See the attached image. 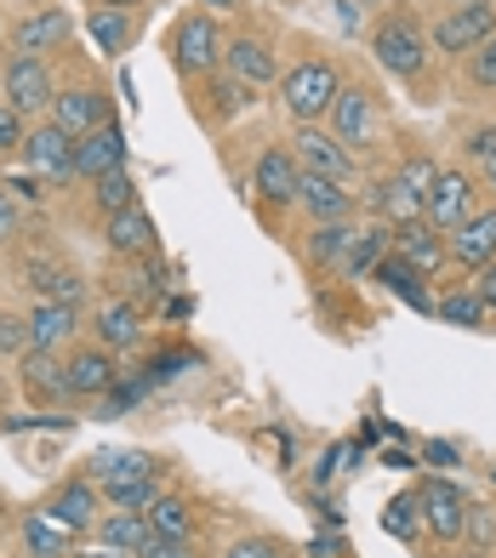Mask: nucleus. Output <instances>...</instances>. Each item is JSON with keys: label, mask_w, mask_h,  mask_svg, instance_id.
I'll list each match as a JSON object with an SVG mask.
<instances>
[{"label": "nucleus", "mask_w": 496, "mask_h": 558, "mask_svg": "<svg viewBox=\"0 0 496 558\" xmlns=\"http://www.w3.org/2000/svg\"><path fill=\"white\" fill-rule=\"evenodd\" d=\"M371 58H377L394 81H416L428 69V35L411 12H388L377 29H371Z\"/></svg>", "instance_id": "obj_1"}, {"label": "nucleus", "mask_w": 496, "mask_h": 558, "mask_svg": "<svg viewBox=\"0 0 496 558\" xmlns=\"http://www.w3.org/2000/svg\"><path fill=\"white\" fill-rule=\"evenodd\" d=\"M337 92H342V81H337V69L326 58H309V63L280 74V104L297 114V125H314L319 114H331Z\"/></svg>", "instance_id": "obj_2"}, {"label": "nucleus", "mask_w": 496, "mask_h": 558, "mask_svg": "<svg viewBox=\"0 0 496 558\" xmlns=\"http://www.w3.org/2000/svg\"><path fill=\"white\" fill-rule=\"evenodd\" d=\"M491 35H496V0H451V7L434 17L428 46L434 52H451V58H468Z\"/></svg>", "instance_id": "obj_3"}, {"label": "nucleus", "mask_w": 496, "mask_h": 558, "mask_svg": "<svg viewBox=\"0 0 496 558\" xmlns=\"http://www.w3.org/2000/svg\"><path fill=\"white\" fill-rule=\"evenodd\" d=\"M434 160H406L394 177H383L377 189H371V199H377V211L394 222V228H406V222H416L423 217V199H428V189H434Z\"/></svg>", "instance_id": "obj_4"}, {"label": "nucleus", "mask_w": 496, "mask_h": 558, "mask_svg": "<svg viewBox=\"0 0 496 558\" xmlns=\"http://www.w3.org/2000/svg\"><path fill=\"white\" fill-rule=\"evenodd\" d=\"M222 58V29L206 17V12H189L178 17V29H171V63L178 74H211Z\"/></svg>", "instance_id": "obj_5"}, {"label": "nucleus", "mask_w": 496, "mask_h": 558, "mask_svg": "<svg viewBox=\"0 0 496 558\" xmlns=\"http://www.w3.org/2000/svg\"><path fill=\"white\" fill-rule=\"evenodd\" d=\"M468 217H474V183H468L462 171H439L434 189H428V199H423V222L434 228V234L451 240Z\"/></svg>", "instance_id": "obj_6"}, {"label": "nucleus", "mask_w": 496, "mask_h": 558, "mask_svg": "<svg viewBox=\"0 0 496 558\" xmlns=\"http://www.w3.org/2000/svg\"><path fill=\"white\" fill-rule=\"evenodd\" d=\"M291 155L309 177H331V183H349L354 177V155L337 143V132H319V125H297L291 137Z\"/></svg>", "instance_id": "obj_7"}, {"label": "nucleus", "mask_w": 496, "mask_h": 558, "mask_svg": "<svg viewBox=\"0 0 496 558\" xmlns=\"http://www.w3.org/2000/svg\"><path fill=\"white\" fill-rule=\"evenodd\" d=\"M23 160H29V171L40 177V183H69V177H81L74 171V137L63 132V125H40L35 137H23Z\"/></svg>", "instance_id": "obj_8"}, {"label": "nucleus", "mask_w": 496, "mask_h": 558, "mask_svg": "<svg viewBox=\"0 0 496 558\" xmlns=\"http://www.w3.org/2000/svg\"><path fill=\"white\" fill-rule=\"evenodd\" d=\"M52 69H46L40 58H12L7 63V104L17 114H40V109H52Z\"/></svg>", "instance_id": "obj_9"}, {"label": "nucleus", "mask_w": 496, "mask_h": 558, "mask_svg": "<svg viewBox=\"0 0 496 558\" xmlns=\"http://www.w3.org/2000/svg\"><path fill=\"white\" fill-rule=\"evenodd\" d=\"M52 125H63L69 137H86L97 125H109V97L92 86H69L52 97Z\"/></svg>", "instance_id": "obj_10"}, {"label": "nucleus", "mask_w": 496, "mask_h": 558, "mask_svg": "<svg viewBox=\"0 0 496 558\" xmlns=\"http://www.w3.org/2000/svg\"><path fill=\"white\" fill-rule=\"evenodd\" d=\"M114 166H126V132L109 120V125H97V132H86V137H74V171L81 177H109Z\"/></svg>", "instance_id": "obj_11"}, {"label": "nucleus", "mask_w": 496, "mask_h": 558, "mask_svg": "<svg viewBox=\"0 0 496 558\" xmlns=\"http://www.w3.org/2000/svg\"><path fill=\"white\" fill-rule=\"evenodd\" d=\"M394 257H406L416 274H439L445 268V257H451V245H445V234H434V228L416 217V222H406V228H394Z\"/></svg>", "instance_id": "obj_12"}, {"label": "nucleus", "mask_w": 496, "mask_h": 558, "mask_svg": "<svg viewBox=\"0 0 496 558\" xmlns=\"http://www.w3.org/2000/svg\"><path fill=\"white\" fill-rule=\"evenodd\" d=\"M423 513H428V530L439 542H457L462 524H468V496L451 485V478H428L423 485Z\"/></svg>", "instance_id": "obj_13"}, {"label": "nucleus", "mask_w": 496, "mask_h": 558, "mask_svg": "<svg viewBox=\"0 0 496 558\" xmlns=\"http://www.w3.org/2000/svg\"><path fill=\"white\" fill-rule=\"evenodd\" d=\"M222 63H229V74L245 81V86H275L280 81V63H275V52H268V40H257V35L229 40L222 46Z\"/></svg>", "instance_id": "obj_14"}, {"label": "nucleus", "mask_w": 496, "mask_h": 558, "mask_svg": "<svg viewBox=\"0 0 496 558\" xmlns=\"http://www.w3.org/2000/svg\"><path fill=\"white\" fill-rule=\"evenodd\" d=\"M252 183H257V194L268 199V206H286V199H297V189H303V166H297L291 148H268V155L257 160V171H252Z\"/></svg>", "instance_id": "obj_15"}, {"label": "nucleus", "mask_w": 496, "mask_h": 558, "mask_svg": "<svg viewBox=\"0 0 496 558\" xmlns=\"http://www.w3.org/2000/svg\"><path fill=\"white\" fill-rule=\"evenodd\" d=\"M63 383H69L74 399H104L120 383V371L109 365L104 348H86V353H74V360H63Z\"/></svg>", "instance_id": "obj_16"}, {"label": "nucleus", "mask_w": 496, "mask_h": 558, "mask_svg": "<svg viewBox=\"0 0 496 558\" xmlns=\"http://www.w3.org/2000/svg\"><path fill=\"white\" fill-rule=\"evenodd\" d=\"M371 125H377V104H371V92H365V86H342L337 104H331V132H337V143H342V148L365 143Z\"/></svg>", "instance_id": "obj_17"}, {"label": "nucleus", "mask_w": 496, "mask_h": 558, "mask_svg": "<svg viewBox=\"0 0 496 558\" xmlns=\"http://www.w3.org/2000/svg\"><path fill=\"white\" fill-rule=\"evenodd\" d=\"M69 12H35V17H23L17 29H12V46H17V58H40V52H58V46L69 40Z\"/></svg>", "instance_id": "obj_18"}, {"label": "nucleus", "mask_w": 496, "mask_h": 558, "mask_svg": "<svg viewBox=\"0 0 496 558\" xmlns=\"http://www.w3.org/2000/svg\"><path fill=\"white\" fill-rule=\"evenodd\" d=\"M451 257L462 263V268H485V263H496V206L491 211H474L457 234H451Z\"/></svg>", "instance_id": "obj_19"}, {"label": "nucleus", "mask_w": 496, "mask_h": 558, "mask_svg": "<svg viewBox=\"0 0 496 558\" xmlns=\"http://www.w3.org/2000/svg\"><path fill=\"white\" fill-rule=\"evenodd\" d=\"M297 199H303V211H309L314 222H349V217H354V194L342 189V183H331V177H309V171H303V189H297Z\"/></svg>", "instance_id": "obj_20"}, {"label": "nucleus", "mask_w": 496, "mask_h": 558, "mask_svg": "<svg viewBox=\"0 0 496 558\" xmlns=\"http://www.w3.org/2000/svg\"><path fill=\"white\" fill-rule=\"evenodd\" d=\"M377 279H383V286H388L394 296L406 302V308H416V314H434V308H439V302L428 296V279L416 274L406 257H394V251H388V257L377 263Z\"/></svg>", "instance_id": "obj_21"}, {"label": "nucleus", "mask_w": 496, "mask_h": 558, "mask_svg": "<svg viewBox=\"0 0 496 558\" xmlns=\"http://www.w3.org/2000/svg\"><path fill=\"white\" fill-rule=\"evenodd\" d=\"M17 371H23V388H29L35 399H63V393H69L63 365H58V353H52V348H29V353H17Z\"/></svg>", "instance_id": "obj_22"}, {"label": "nucleus", "mask_w": 496, "mask_h": 558, "mask_svg": "<svg viewBox=\"0 0 496 558\" xmlns=\"http://www.w3.org/2000/svg\"><path fill=\"white\" fill-rule=\"evenodd\" d=\"M394 251V228H383V222H371V228H360L354 234V245H349V257H342V274L349 279H365V274H377V263Z\"/></svg>", "instance_id": "obj_23"}, {"label": "nucleus", "mask_w": 496, "mask_h": 558, "mask_svg": "<svg viewBox=\"0 0 496 558\" xmlns=\"http://www.w3.org/2000/svg\"><path fill=\"white\" fill-rule=\"evenodd\" d=\"M74 302H35V314H29V348H58L74 337Z\"/></svg>", "instance_id": "obj_24"}, {"label": "nucleus", "mask_w": 496, "mask_h": 558, "mask_svg": "<svg viewBox=\"0 0 496 558\" xmlns=\"http://www.w3.org/2000/svg\"><path fill=\"white\" fill-rule=\"evenodd\" d=\"M97 536H104L114 553H148V542H155V524H148V513H120V507H114V513L104 519V524H97Z\"/></svg>", "instance_id": "obj_25"}, {"label": "nucleus", "mask_w": 496, "mask_h": 558, "mask_svg": "<svg viewBox=\"0 0 496 558\" xmlns=\"http://www.w3.org/2000/svg\"><path fill=\"white\" fill-rule=\"evenodd\" d=\"M58 524H69V530H92L97 524V490L86 485V478H69V485L52 496V507H46Z\"/></svg>", "instance_id": "obj_26"}, {"label": "nucleus", "mask_w": 496, "mask_h": 558, "mask_svg": "<svg viewBox=\"0 0 496 558\" xmlns=\"http://www.w3.org/2000/svg\"><path fill=\"white\" fill-rule=\"evenodd\" d=\"M109 251H120V257H148V251H155V222H148L137 206L114 211L109 217Z\"/></svg>", "instance_id": "obj_27"}, {"label": "nucleus", "mask_w": 496, "mask_h": 558, "mask_svg": "<svg viewBox=\"0 0 496 558\" xmlns=\"http://www.w3.org/2000/svg\"><path fill=\"white\" fill-rule=\"evenodd\" d=\"M97 337H104V348H132L143 337V314L137 302H104V314H97Z\"/></svg>", "instance_id": "obj_28"}, {"label": "nucleus", "mask_w": 496, "mask_h": 558, "mask_svg": "<svg viewBox=\"0 0 496 558\" xmlns=\"http://www.w3.org/2000/svg\"><path fill=\"white\" fill-rule=\"evenodd\" d=\"M92 473L104 478V485H126V478H148L155 462H148L143 450H97L92 456Z\"/></svg>", "instance_id": "obj_29"}, {"label": "nucleus", "mask_w": 496, "mask_h": 558, "mask_svg": "<svg viewBox=\"0 0 496 558\" xmlns=\"http://www.w3.org/2000/svg\"><path fill=\"white\" fill-rule=\"evenodd\" d=\"M148 513V524H155V536H166V542H189V530H194V513H189V501L183 496H155L143 507Z\"/></svg>", "instance_id": "obj_30"}, {"label": "nucleus", "mask_w": 496, "mask_h": 558, "mask_svg": "<svg viewBox=\"0 0 496 558\" xmlns=\"http://www.w3.org/2000/svg\"><path fill=\"white\" fill-rule=\"evenodd\" d=\"M354 234H360L354 222H314L309 257H314L319 268H331V263H342V257H349V245H354Z\"/></svg>", "instance_id": "obj_31"}, {"label": "nucleus", "mask_w": 496, "mask_h": 558, "mask_svg": "<svg viewBox=\"0 0 496 558\" xmlns=\"http://www.w3.org/2000/svg\"><path fill=\"white\" fill-rule=\"evenodd\" d=\"M423 524H428V513H423V490H406V496H394L388 507H383V530H388V536H423Z\"/></svg>", "instance_id": "obj_32"}, {"label": "nucleus", "mask_w": 496, "mask_h": 558, "mask_svg": "<svg viewBox=\"0 0 496 558\" xmlns=\"http://www.w3.org/2000/svg\"><path fill=\"white\" fill-rule=\"evenodd\" d=\"M86 29L97 35V46H104V52H126V40H132V12L97 7V12L86 17Z\"/></svg>", "instance_id": "obj_33"}, {"label": "nucleus", "mask_w": 496, "mask_h": 558, "mask_svg": "<svg viewBox=\"0 0 496 558\" xmlns=\"http://www.w3.org/2000/svg\"><path fill=\"white\" fill-rule=\"evenodd\" d=\"M97 206H104V217H114V211H132L137 206V183H132V171L126 166H114L109 177H97Z\"/></svg>", "instance_id": "obj_34"}, {"label": "nucleus", "mask_w": 496, "mask_h": 558, "mask_svg": "<svg viewBox=\"0 0 496 558\" xmlns=\"http://www.w3.org/2000/svg\"><path fill=\"white\" fill-rule=\"evenodd\" d=\"M23 542H29L35 558H63V542H69V524H58L52 513H35L23 524Z\"/></svg>", "instance_id": "obj_35"}, {"label": "nucleus", "mask_w": 496, "mask_h": 558, "mask_svg": "<svg viewBox=\"0 0 496 558\" xmlns=\"http://www.w3.org/2000/svg\"><path fill=\"white\" fill-rule=\"evenodd\" d=\"M35 291H40V302H81V291H86V279L81 274H69V268H35Z\"/></svg>", "instance_id": "obj_36"}, {"label": "nucleus", "mask_w": 496, "mask_h": 558, "mask_svg": "<svg viewBox=\"0 0 496 558\" xmlns=\"http://www.w3.org/2000/svg\"><path fill=\"white\" fill-rule=\"evenodd\" d=\"M445 325H480L491 308H485V302H480V291H445L439 296V308H434Z\"/></svg>", "instance_id": "obj_37"}, {"label": "nucleus", "mask_w": 496, "mask_h": 558, "mask_svg": "<svg viewBox=\"0 0 496 558\" xmlns=\"http://www.w3.org/2000/svg\"><path fill=\"white\" fill-rule=\"evenodd\" d=\"M104 496L120 507V513H143L160 490H155V473H148V478H126V485H104Z\"/></svg>", "instance_id": "obj_38"}, {"label": "nucleus", "mask_w": 496, "mask_h": 558, "mask_svg": "<svg viewBox=\"0 0 496 558\" xmlns=\"http://www.w3.org/2000/svg\"><path fill=\"white\" fill-rule=\"evenodd\" d=\"M468 81H474L480 92H496V35L468 52Z\"/></svg>", "instance_id": "obj_39"}, {"label": "nucleus", "mask_w": 496, "mask_h": 558, "mask_svg": "<svg viewBox=\"0 0 496 558\" xmlns=\"http://www.w3.org/2000/svg\"><path fill=\"white\" fill-rule=\"evenodd\" d=\"M240 92H245V81H234V74H229V81H222V74H211V86H206V97H211V104H217L222 114H234V109L245 104Z\"/></svg>", "instance_id": "obj_40"}, {"label": "nucleus", "mask_w": 496, "mask_h": 558, "mask_svg": "<svg viewBox=\"0 0 496 558\" xmlns=\"http://www.w3.org/2000/svg\"><path fill=\"white\" fill-rule=\"evenodd\" d=\"M0 353H29V319L0 314Z\"/></svg>", "instance_id": "obj_41"}, {"label": "nucleus", "mask_w": 496, "mask_h": 558, "mask_svg": "<svg viewBox=\"0 0 496 558\" xmlns=\"http://www.w3.org/2000/svg\"><path fill=\"white\" fill-rule=\"evenodd\" d=\"M143 399V383H126V376H120V383L104 393V416H120V411H132V404Z\"/></svg>", "instance_id": "obj_42"}, {"label": "nucleus", "mask_w": 496, "mask_h": 558, "mask_svg": "<svg viewBox=\"0 0 496 558\" xmlns=\"http://www.w3.org/2000/svg\"><path fill=\"white\" fill-rule=\"evenodd\" d=\"M229 558H286V547L268 542V536H240V542L229 547Z\"/></svg>", "instance_id": "obj_43"}, {"label": "nucleus", "mask_w": 496, "mask_h": 558, "mask_svg": "<svg viewBox=\"0 0 496 558\" xmlns=\"http://www.w3.org/2000/svg\"><path fill=\"white\" fill-rule=\"evenodd\" d=\"M423 462H428V468H457V462H462V450H457V445H445V439H428V445H423Z\"/></svg>", "instance_id": "obj_44"}, {"label": "nucleus", "mask_w": 496, "mask_h": 558, "mask_svg": "<svg viewBox=\"0 0 496 558\" xmlns=\"http://www.w3.org/2000/svg\"><path fill=\"white\" fill-rule=\"evenodd\" d=\"M17 234V199L7 194V183H0V245H7Z\"/></svg>", "instance_id": "obj_45"}, {"label": "nucleus", "mask_w": 496, "mask_h": 558, "mask_svg": "<svg viewBox=\"0 0 496 558\" xmlns=\"http://www.w3.org/2000/svg\"><path fill=\"white\" fill-rule=\"evenodd\" d=\"M23 143V125H17V109L0 104V148H17Z\"/></svg>", "instance_id": "obj_46"}, {"label": "nucleus", "mask_w": 496, "mask_h": 558, "mask_svg": "<svg viewBox=\"0 0 496 558\" xmlns=\"http://www.w3.org/2000/svg\"><path fill=\"white\" fill-rule=\"evenodd\" d=\"M468 155H474L480 166H485V160L496 155V125H480V132H474V137H468Z\"/></svg>", "instance_id": "obj_47"}, {"label": "nucleus", "mask_w": 496, "mask_h": 558, "mask_svg": "<svg viewBox=\"0 0 496 558\" xmlns=\"http://www.w3.org/2000/svg\"><path fill=\"white\" fill-rule=\"evenodd\" d=\"M143 558H194V553H189V542H166V536H155Z\"/></svg>", "instance_id": "obj_48"}, {"label": "nucleus", "mask_w": 496, "mask_h": 558, "mask_svg": "<svg viewBox=\"0 0 496 558\" xmlns=\"http://www.w3.org/2000/svg\"><path fill=\"white\" fill-rule=\"evenodd\" d=\"M474 291H480L485 308H496V263H485V268H480V286H474Z\"/></svg>", "instance_id": "obj_49"}, {"label": "nucleus", "mask_w": 496, "mask_h": 558, "mask_svg": "<svg viewBox=\"0 0 496 558\" xmlns=\"http://www.w3.org/2000/svg\"><path fill=\"white\" fill-rule=\"evenodd\" d=\"M314 558H342V542L337 536H314Z\"/></svg>", "instance_id": "obj_50"}, {"label": "nucleus", "mask_w": 496, "mask_h": 558, "mask_svg": "<svg viewBox=\"0 0 496 558\" xmlns=\"http://www.w3.org/2000/svg\"><path fill=\"white\" fill-rule=\"evenodd\" d=\"M383 468H416V456H406V450H388V456H383Z\"/></svg>", "instance_id": "obj_51"}, {"label": "nucleus", "mask_w": 496, "mask_h": 558, "mask_svg": "<svg viewBox=\"0 0 496 558\" xmlns=\"http://www.w3.org/2000/svg\"><path fill=\"white\" fill-rule=\"evenodd\" d=\"M206 7H222V12H234V7H245V0H206Z\"/></svg>", "instance_id": "obj_52"}, {"label": "nucleus", "mask_w": 496, "mask_h": 558, "mask_svg": "<svg viewBox=\"0 0 496 558\" xmlns=\"http://www.w3.org/2000/svg\"><path fill=\"white\" fill-rule=\"evenodd\" d=\"M485 183H491V189H496V155H491V160H485Z\"/></svg>", "instance_id": "obj_53"}, {"label": "nucleus", "mask_w": 496, "mask_h": 558, "mask_svg": "<svg viewBox=\"0 0 496 558\" xmlns=\"http://www.w3.org/2000/svg\"><path fill=\"white\" fill-rule=\"evenodd\" d=\"M109 7H120V12H132V7H137V0H109Z\"/></svg>", "instance_id": "obj_54"}, {"label": "nucleus", "mask_w": 496, "mask_h": 558, "mask_svg": "<svg viewBox=\"0 0 496 558\" xmlns=\"http://www.w3.org/2000/svg\"><path fill=\"white\" fill-rule=\"evenodd\" d=\"M468 558H485V553H468Z\"/></svg>", "instance_id": "obj_55"}]
</instances>
